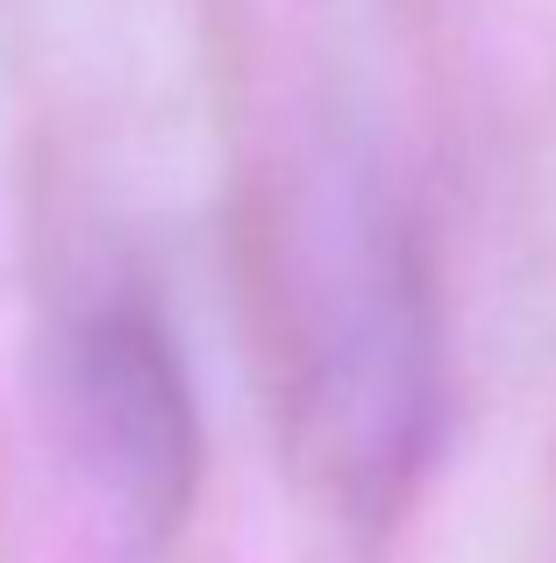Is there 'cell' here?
Here are the masks:
<instances>
[{
	"label": "cell",
	"instance_id": "1",
	"mask_svg": "<svg viewBox=\"0 0 556 563\" xmlns=\"http://www.w3.org/2000/svg\"><path fill=\"white\" fill-rule=\"evenodd\" d=\"M292 442L343 514H392L443 428V321L421 235L357 157L300 172L271 229Z\"/></svg>",
	"mask_w": 556,
	"mask_h": 563
},
{
	"label": "cell",
	"instance_id": "2",
	"mask_svg": "<svg viewBox=\"0 0 556 563\" xmlns=\"http://www.w3.org/2000/svg\"><path fill=\"white\" fill-rule=\"evenodd\" d=\"M51 428L71 493L114 556L151 563L186 536L208 435L179 335L151 292L100 286L65 307L51 335Z\"/></svg>",
	"mask_w": 556,
	"mask_h": 563
}]
</instances>
